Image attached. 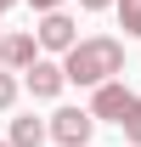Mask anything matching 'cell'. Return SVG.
<instances>
[{
	"label": "cell",
	"instance_id": "1",
	"mask_svg": "<svg viewBox=\"0 0 141 147\" xmlns=\"http://www.w3.org/2000/svg\"><path fill=\"white\" fill-rule=\"evenodd\" d=\"M62 68H68V85L102 91V85H113V74H124V45L113 34H90V40H79L62 57Z\"/></svg>",
	"mask_w": 141,
	"mask_h": 147
},
{
	"label": "cell",
	"instance_id": "2",
	"mask_svg": "<svg viewBox=\"0 0 141 147\" xmlns=\"http://www.w3.org/2000/svg\"><path fill=\"white\" fill-rule=\"evenodd\" d=\"M51 136H56V147H85L96 136V113L90 108H56L51 113Z\"/></svg>",
	"mask_w": 141,
	"mask_h": 147
},
{
	"label": "cell",
	"instance_id": "3",
	"mask_svg": "<svg viewBox=\"0 0 141 147\" xmlns=\"http://www.w3.org/2000/svg\"><path fill=\"white\" fill-rule=\"evenodd\" d=\"M34 40H40V51H62V57H68L73 45H79V23H73L68 11H51V17H40Z\"/></svg>",
	"mask_w": 141,
	"mask_h": 147
},
{
	"label": "cell",
	"instance_id": "4",
	"mask_svg": "<svg viewBox=\"0 0 141 147\" xmlns=\"http://www.w3.org/2000/svg\"><path fill=\"white\" fill-rule=\"evenodd\" d=\"M136 102H141V96H136V91H124L119 79H113V85H102V91H96L90 113H96V119H113V125H124V119L136 113Z\"/></svg>",
	"mask_w": 141,
	"mask_h": 147
},
{
	"label": "cell",
	"instance_id": "5",
	"mask_svg": "<svg viewBox=\"0 0 141 147\" xmlns=\"http://www.w3.org/2000/svg\"><path fill=\"white\" fill-rule=\"evenodd\" d=\"M0 62H6L11 74H28L40 62V40L34 34H6V40H0Z\"/></svg>",
	"mask_w": 141,
	"mask_h": 147
},
{
	"label": "cell",
	"instance_id": "6",
	"mask_svg": "<svg viewBox=\"0 0 141 147\" xmlns=\"http://www.w3.org/2000/svg\"><path fill=\"white\" fill-rule=\"evenodd\" d=\"M62 85H68V68H62V62H45V57H40L34 68H28V91H34L40 102L62 96Z\"/></svg>",
	"mask_w": 141,
	"mask_h": 147
},
{
	"label": "cell",
	"instance_id": "7",
	"mask_svg": "<svg viewBox=\"0 0 141 147\" xmlns=\"http://www.w3.org/2000/svg\"><path fill=\"white\" fill-rule=\"evenodd\" d=\"M45 136H51V125H40L34 113H23V119H11V136H6V142L11 147H40Z\"/></svg>",
	"mask_w": 141,
	"mask_h": 147
},
{
	"label": "cell",
	"instance_id": "8",
	"mask_svg": "<svg viewBox=\"0 0 141 147\" xmlns=\"http://www.w3.org/2000/svg\"><path fill=\"white\" fill-rule=\"evenodd\" d=\"M119 28L124 40H141V0H119Z\"/></svg>",
	"mask_w": 141,
	"mask_h": 147
},
{
	"label": "cell",
	"instance_id": "9",
	"mask_svg": "<svg viewBox=\"0 0 141 147\" xmlns=\"http://www.w3.org/2000/svg\"><path fill=\"white\" fill-rule=\"evenodd\" d=\"M11 102H17V79H11V74H6V68H0V113H6V108H11Z\"/></svg>",
	"mask_w": 141,
	"mask_h": 147
},
{
	"label": "cell",
	"instance_id": "10",
	"mask_svg": "<svg viewBox=\"0 0 141 147\" xmlns=\"http://www.w3.org/2000/svg\"><path fill=\"white\" fill-rule=\"evenodd\" d=\"M124 136H130V142L141 147V102H136V113H130V119H124Z\"/></svg>",
	"mask_w": 141,
	"mask_h": 147
},
{
	"label": "cell",
	"instance_id": "11",
	"mask_svg": "<svg viewBox=\"0 0 141 147\" xmlns=\"http://www.w3.org/2000/svg\"><path fill=\"white\" fill-rule=\"evenodd\" d=\"M28 6H34L40 17H51V11H56V6H62V0H28Z\"/></svg>",
	"mask_w": 141,
	"mask_h": 147
},
{
	"label": "cell",
	"instance_id": "12",
	"mask_svg": "<svg viewBox=\"0 0 141 147\" xmlns=\"http://www.w3.org/2000/svg\"><path fill=\"white\" fill-rule=\"evenodd\" d=\"M85 11H107V6H119V0H79Z\"/></svg>",
	"mask_w": 141,
	"mask_h": 147
},
{
	"label": "cell",
	"instance_id": "13",
	"mask_svg": "<svg viewBox=\"0 0 141 147\" xmlns=\"http://www.w3.org/2000/svg\"><path fill=\"white\" fill-rule=\"evenodd\" d=\"M11 6H17V0H0V11H11Z\"/></svg>",
	"mask_w": 141,
	"mask_h": 147
},
{
	"label": "cell",
	"instance_id": "14",
	"mask_svg": "<svg viewBox=\"0 0 141 147\" xmlns=\"http://www.w3.org/2000/svg\"><path fill=\"white\" fill-rule=\"evenodd\" d=\"M0 17H6V11H0ZM0 40H6V34H0Z\"/></svg>",
	"mask_w": 141,
	"mask_h": 147
},
{
	"label": "cell",
	"instance_id": "15",
	"mask_svg": "<svg viewBox=\"0 0 141 147\" xmlns=\"http://www.w3.org/2000/svg\"><path fill=\"white\" fill-rule=\"evenodd\" d=\"M0 147H11V142H0Z\"/></svg>",
	"mask_w": 141,
	"mask_h": 147
}]
</instances>
